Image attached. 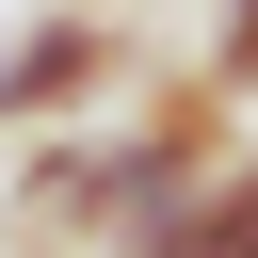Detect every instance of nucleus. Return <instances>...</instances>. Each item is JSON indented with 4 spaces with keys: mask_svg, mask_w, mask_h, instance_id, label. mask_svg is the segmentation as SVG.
Listing matches in <instances>:
<instances>
[{
    "mask_svg": "<svg viewBox=\"0 0 258 258\" xmlns=\"http://www.w3.org/2000/svg\"><path fill=\"white\" fill-rule=\"evenodd\" d=\"M113 81H129V32H113L97 0H64V16H32V32L0 48V145H16V129H64V113H97Z\"/></svg>",
    "mask_w": 258,
    "mask_h": 258,
    "instance_id": "nucleus-1",
    "label": "nucleus"
},
{
    "mask_svg": "<svg viewBox=\"0 0 258 258\" xmlns=\"http://www.w3.org/2000/svg\"><path fill=\"white\" fill-rule=\"evenodd\" d=\"M194 81H226V97H258V0H226V16H210V64H194Z\"/></svg>",
    "mask_w": 258,
    "mask_h": 258,
    "instance_id": "nucleus-2",
    "label": "nucleus"
},
{
    "mask_svg": "<svg viewBox=\"0 0 258 258\" xmlns=\"http://www.w3.org/2000/svg\"><path fill=\"white\" fill-rule=\"evenodd\" d=\"M194 258H258V161H242V177L210 194V242H194Z\"/></svg>",
    "mask_w": 258,
    "mask_h": 258,
    "instance_id": "nucleus-3",
    "label": "nucleus"
}]
</instances>
